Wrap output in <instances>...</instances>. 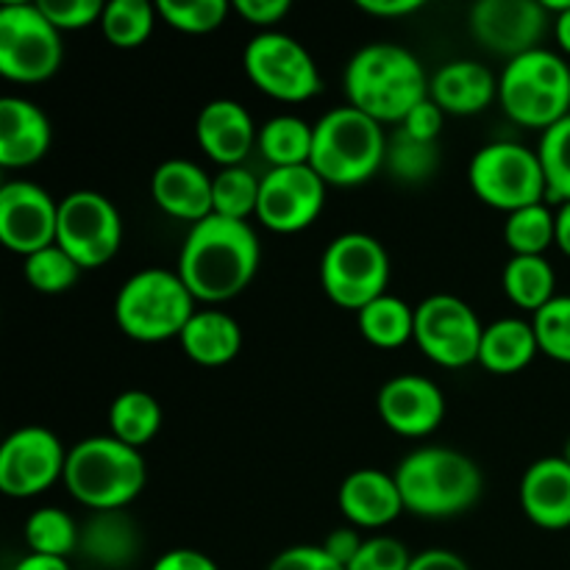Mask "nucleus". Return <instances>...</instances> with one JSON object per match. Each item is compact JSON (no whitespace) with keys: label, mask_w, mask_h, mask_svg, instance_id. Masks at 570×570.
<instances>
[{"label":"nucleus","mask_w":570,"mask_h":570,"mask_svg":"<svg viewBox=\"0 0 570 570\" xmlns=\"http://www.w3.org/2000/svg\"><path fill=\"white\" fill-rule=\"evenodd\" d=\"M259 267V239L243 220L209 215L195 223L178 256V276L195 301L220 304L243 293Z\"/></svg>","instance_id":"nucleus-1"},{"label":"nucleus","mask_w":570,"mask_h":570,"mask_svg":"<svg viewBox=\"0 0 570 570\" xmlns=\"http://www.w3.org/2000/svg\"><path fill=\"white\" fill-rule=\"evenodd\" d=\"M345 92L354 109L365 111L376 122H404V117L429 98V81L410 50L373 42L356 50L348 61Z\"/></svg>","instance_id":"nucleus-2"},{"label":"nucleus","mask_w":570,"mask_h":570,"mask_svg":"<svg viewBox=\"0 0 570 570\" xmlns=\"http://www.w3.org/2000/svg\"><path fill=\"white\" fill-rule=\"evenodd\" d=\"M404 510L423 518H451L482 495V473L454 449L412 451L395 471Z\"/></svg>","instance_id":"nucleus-3"},{"label":"nucleus","mask_w":570,"mask_h":570,"mask_svg":"<svg viewBox=\"0 0 570 570\" xmlns=\"http://www.w3.org/2000/svg\"><path fill=\"white\" fill-rule=\"evenodd\" d=\"M65 484L78 504L126 510L145 488V460L115 438H89L67 451Z\"/></svg>","instance_id":"nucleus-4"},{"label":"nucleus","mask_w":570,"mask_h":570,"mask_svg":"<svg viewBox=\"0 0 570 570\" xmlns=\"http://www.w3.org/2000/svg\"><path fill=\"white\" fill-rule=\"evenodd\" d=\"M387 154L382 122L354 106H340L323 115L312 137V159L317 176L334 187H354L367 181Z\"/></svg>","instance_id":"nucleus-5"},{"label":"nucleus","mask_w":570,"mask_h":570,"mask_svg":"<svg viewBox=\"0 0 570 570\" xmlns=\"http://www.w3.org/2000/svg\"><path fill=\"white\" fill-rule=\"evenodd\" d=\"M195 298L181 276L161 267H148L128 278L115 301L117 326L139 343H161L181 337L193 321Z\"/></svg>","instance_id":"nucleus-6"},{"label":"nucleus","mask_w":570,"mask_h":570,"mask_svg":"<svg viewBox=\"0 0 570 570\" xmlns=\"http://www.w3.org/2000/svg\"><path fill=\"white\" fill-rule=\"evenodd\" d=\"M499 100L512 120L546 131L570 115V67L551 50H529L501 72Z\"/></svg>","instance_id":"nucleus-7"},{"label":"nucleus","mask_w":570,"mask_h":570,"mask_svg":"<svg viewBox=\"0 0 570 570\" xmlns=\"http://www.w3.org/2000/svg\"><path fill=\"white\" fill-rule=\"evenodd\" d=\"M390 256L376 237L362 232L332 239L321 259L323 293L343 309H365L387 295Z\"/></svg>","instance_id":"nucleus-8"},{"label":"nucleus","mask_w":570,"mask_h":570,"mask_svg":"<svg viewBox=\"0 0 570 570\" xmlns=\"http://www.w3.org/2000/svg\"><path fill=\"white\" fill-rule=\"evenodd\" d=\"M471 187L493 209L512 212L546 200V176L540 156L518 142H490L471 161Z\"/></svg>","instance_id":"nucleus-9"},{"label":"nucleus","mask_w":570,"mask_h":570,"mask_svg":"<svg viewBox=\"0 0 570 570\" xmlns=\"http://www.w3.org/2000/svg\"><path fill=\"white\" fill-rule=\"evenodd\" d=\"M59 28L37 3L0 6V72L9 81L37 83L61 65Z\"/></svg>","instance_id":"nucleus-10"},{"label":"nucleus","mask_w":570,"mask_h":570,"mask_svg":"<svg viewBox=\"0 0 570 570\" xmlns=\"http://www.w3.org/2000/svg\"><path fill=\"white\" fill-rule=\"evenodd\" d=\"M245 72L262 92L284 104H301L321 92L315 59L287 33L265 31L250 39L245 48Z\"/></svg>","instance_id":"nucleus-11"},{"label":"nucleus","mask_w":570,"mask_h":570,"mask_svg":"<svg viewBox=\"0 0 570 570\" xmlns=\"http://www.w3.org/2000/svg\"><path fill=\"white\" fill-rule=\"evenodd\" d=\"M122 223L115 204L92 189H78L59 204L56 245L65 248L81 267H100L117 254Z\"/></svg>","instance_id":"nucleus-12"},{"label":"nucleus","mask_w":570,"mask_h":570,"mask_svg":"<svg viewBox=\"0 0 570 570\" xmlns=\"http://www.w3.org/2000/svg\"><path fill=\"white\" fill-rule=\"evenodd\" d=\"M484 326L476 312L456 295H432L415 309V343L443 367L479 362Z\"/></svg>","instance_id":"nucleus-13"},{"label":"nucleus","mask_w":570,"mask_h":570,"mask_svg":"<svg viewBox=\"0 0 570 570\" xmlns=\"http://www.w3.org/2000/svg\"><path fill=\"white\" fill-rule=\"evenodd\" d=\"M67 454L53 432L22 426L0 445V490L11 499H31L65 476Z\"/></svg>","instance_id":"nucleus-14"},{"label":"nucleus","mask_w":570,"mask_h":570,"mask_svg":"<svg viewBox=\"0 0 570 570\" xmlns=\"http://www.w3.org/2000/svg\"><path fill=\"white\" fill-rule=\"evenodd\" d=\"M326 200V181L312 165L273 167L259 184L256 217L271 232L295 234L317 220Z\"/></svg>","instance_id":"nucleus-15"},{"label":"nucleus","mask_w":570,"mask_h":570,"mask_svg":"<svg viewBox=\"0 0 570 570\" xmlns=\"http://www.w3.org/2000/svg\"><path fill=\"white\" fill-rule=\"evenodd\" d=\"M549 11L538 0H479L471 9V31L488 50L501 56L529 53L540 48Z\"/></svg>","instance_id":"nucleus-16"},{"label":"nucleus","mask_w":570,"mask_h":570,"mask_svg":"<svg viewBox=\"0 0 570 570\" xmlns=\"http://www.w3.org/2000/svg\"><path fill=\"white\" fill-rule=\"evenodd\" d=\"M59 204L31 181H6L0 187V239L9 250L31 256L56 245Z\"/></svg>","instance_id":"nucleus-17"},{"label":"nucleus","mask_w":570,"mask_h":570,"mask_svg":"<svg viewBox=\"0 0 570 570\" xmlns=\"http://www.w3.org/2000/svg\"><path fill=\"white\" fill-rule=\"evenodd\" d=\"M379 415L401 438H426L443 423V390L423 376H395L379 390Z\"/></svg>","instance_id":"nucleus-18"},{"label":"nucleus","mask_w":570,"mask_h":570,"mask_svg":"<svg viewBox=\"0 0 570 570\" xmlns=\"http://www.w3.org/2000/svg\"><path fill=\"white\" fill-rule=\"evenodd\" d=\"M195 137L204 154L215 159L223 167L243 165L245 156L254 148V139L259 134L254 131V120L239 106L237 100H212L200 109L198 122H195Z\"/></svg>","instance_id":"nucleus-19"},{"label":"nucleus","mask_w":570,"mask_h":570,"mask_svg":"<svg viewBox=\"0 0 570 570\" xmlns=\"http://www.w3.org/2000/svg\"><path fill=\"white\" fill-rule=\"evenodd\" d=\"M142 551L137 521L122 510H98L78 527V554L92 566L122 570Z\"/></svg>","instance_id":"nucleus-20"},{"label":"nucleus","mask_w":570,"mask_h":570,"mask_svg":"<svg viewBox=\"0 0 570 570\" xmlns=\"http://www.w3.org/2000/svg\"><path fill=\"white\" fill-rule=\"evenodd\" d=\"M521 507L540 529L570 527V462L546 456L529 465L521 479Z\"/></svg>","instance_id":"nucleus-21"},{"label":"nucleus","mask_w":570,"mask_h":570,"mask_svg":"<svg viewBox=\"0 0 570 570\" xmlns=\"http://www.w3.org/2000/svg\"><path fill=\"white\" fill-rule=\"evenodd\" d=\"M150 193L159 209L178 220L200 223L215 212L212 178L189 159H167L150 178Z\"/></svg>","instance_id":"nucleus-22"},{"label":"nucleus","mask_w":570,"mask_h":570,"mask_svg":"<svg viewBox=\"0 0 570 570\" xmlns=\"http://www.w3.org/2000/svg\"><path fill=\"white\" fill-rule=\"evenodd\" d=\"M50 148V120L26 98L0 100V165H37Z\"/></svg>","instance_id":"nucleus-23"},{"label":"nucleus","mask_w":570,"mask_h":570,"mask_svg":"<svg viewBox=\"0 0 570 570\" xmlns=\"http://www.w3.org/2000/svg\"><path fill=\"white\" fill-rule=\"evenodd\" d=\"M340 510L354 527L379 529L393 523L404 510L395 476L373 468L354 471L340 488Z\"/></svg>","instance_id":"nucleus-24"},{"label":"nucleus","mask_w":570,"mask_h":570,"mask_svg":"<svg viewBox=\"0 0 570 570\" xmlns=\"http://www.w3.org/2000/svg\"><path fill=\"white\" fill-rule=\"evenodd\" d=\"M429 92L434 104L449 115H479L493 104L499 83L490 67L465 59L440 67L429 83Z\"/></svg>","instance_id":"nucleus-25"},{"label":"nucleus","mask_w":570,"mask_h":570,"mask_svg":"<svg viewBox=\"0 0 570 570\" xmlns=\"http://www.w3.org/2000/svg\"><path fill=\"white\" fill-rule=\"evenodd\" d=\"M181 345L193 362L204 367L228 365L243 348V332L237 321L226 312H195L193 321L184 326Z\"/></svg>","instance_id":"nucleus-26"},{"label":"nucleus","mask_w":570,"mask_h":570,"mask_svg":"<svg viewBox=\"0 0 570 570\" xmlns=\"http://www.w3.org/2000/svg\"><path fill=\"white\" fill-rule=\"evenodd\" d=\"M538 334L532 323L521 317H504L484 328L479 365L490 373H518L538 356Z\"/></svg>","instance_id":"nucleus-27"},{"label":"nucleus","mask_w":570,"mask_h":570,"mask_svg":"<svg viewBox=\"0 0 570 570\" xmlns=\"http://www.w3.org/2000/svg\"><path fill=\"white\" fill-rule=\"evenodd\" d=\"M504 293L515 306L529 312H540L557 298L554 267L546 256H512L504 267Z\"/></svg>","instance_id":"nucleus-28"},{"label":"nucleus","mask_w":570,"mask_h":570,"mask_svg":"<svg viewBox=\"0 0 570 570\" xmlns=\"http://www.w3.org/2000/svg\"><path fill=\"white\" fill-rule=\"evenodd\" d=\"M109 426L111 438L120 443L139 449V445L150 443L156 432L161 429V406L145 390H128L111 401L109 410Z\"/></svg>","instance_id":"nucleus-29"},{"label":"nucleus","mask_w":570,"mask_h":570,"mask_svg":"<svg viewBox=\"0 0 570 570\" xmlns=\"http://www.w3.org/2000/svg\"><path fill=\"white\" fill-rule=\"evenodd\" d=\"M360 332L376 348H401L404 343L415 340V309L395 295H382L371 301L365 309L356 312Z\"/></svg>","instance_id":"nucleus-30"},{"label":"nucleus","mask_w":570,"mask_h":570,"mask_svg":"<svg viewBox=\"0 0 570 570\" xmlns=\"http://www.w3.org/2000/svg\"><path fill=\"white\" fill-rule=\"evenodd\" d=\"M312 137L315 128L306 126L301 117L282 115L265 122L259 131V150L273 167H298L309 165Z\"/></svg>","instance_id":"nucleus-31"},{"label":"nucleus","mask_w":570,"mask_h":570,"mask_svg":"<svg viewBox=\"0 0 570 570\" xmlns=\"http://www.w3.org/2000/svg\"><path fill=\"white\" fill-rule=\"evenodd\" d=\"M259 184L254 173L245 170L243 165L223 167L215 178H212V215L228 217V220H248L256 215V204H259Z\"/></svg>","instance_id":"nucleus-32"},{"label":"nucleus","mask_w":570,"mask_h":570,"mask_svg":"<svg viewBox=\"0 0 570 570\" xmlns=\"http://www.w3.org/2000/svg\"><path fill=\"white\" fill-rule=\"evenodd\" d=\"M156 6L148 0H111L100 17V31L115 48H139L154 31Z\"/></svg>","instance_id":"nucleus-33"},{"label":"nucleus","mask_w":570,"mask_h":570,"mask_svg":"<svg viewBox=\"0 0 570 570\" xmlns=\"http://www.w3.org/2000/svg\"><path fill=\"white\" fill-rule=\"evenodd\" d=\"M504 239L515 256H543L557 243V215L546 204L527 206L507 217Z\"/></svg>","instance_id":"nucleus-34"},{"label":"nucleus","mask_w":570,"mask_h":570,"mask_svg":"<svg viewBox=\"0 0 570 570\" xmlns=\"http://www.w3.org/2000/svg\"><path fill=\"white\" fill-rule=\"evenodd\" d=\"M26 543L31 554L61 557L78 551V527L65 510L45 507L26 521Z\"/></svg>","instance_id":"nucleus-35"},{"label":"nucleus","mask_w":570,"mask_h":570,"mask_svg":"<svg viewBox=\"0 0 570 570\" xmlns=\"http://www.w3.org/2000/svg\"><path fill=\"white\" fill-rule=\"evenodd\" d=\"M538 156L546 176V200L570 204V115L546 128Z\"/></svg>","instance_id":"nucleus-36"},{"label":"nucleus","mask_w":570,"mask_h":570,"mask_svg":"<svg viewBox=\"0 0 570 570\" xmlns=\"http://www.w3.org/2000/svg\"><path fill=\"white\" fill-rule=\"evenodd\" d=\"M384 165L390 167L395 178L401 181H426L438 167V142H423V139L412 137L404 128L387 139V154H384Z\"/></svg>","instance_id":"nucleus-37"},{"label":"nucleus","mask_w":570,"mask_h":570,"mask_svg":"<svg viewBox=\"0 0 570 570\" xmlns=\"http://www.w3.org/2000/svg\"><path fill=\"white\" fill-rule=\"evenodd\" d=\"M81 267L76 265L70 254L59 245H48V248L37 250V254L26 256V278L37 293L59 295L76 284Z\"/></svg>","instance_id":"nucleus-38"},{"label":"nucleus","mask_w":570,"mask_h":570,"mask_svg":"<svg viewBox=\"0 0 570 570\" xmlns=\"http://www.w3.org/2000/svg\"><path fill=\"white\" fill-rule=\"evenodd\" d=\"M161 20L184 33H209L223 26L228 14L226 0H159Z\"/></svg>","instance_id":"nucleus-39"},{"label":"nucleus","mask_w":570,"mask_h":570,"mask_svg":"<svg viewBox=\"0 0 570 570\" xmlns=\"http://www.w3.org/2000/svg\"><path fill=\"white\" fill-rule=\"evenodd\" d=\"M534 334L546 356L570 365V295H557L551 304L534 312Z\"/></svg>","instance_id":"nucleus-40"},{"label":"nucleus","mask_w":570,"mask_h":570,"mask_svg":"<svg viewBox=\"0 0 570 570\" xmlns=\"http://www.w3.org/2000/svg\"><path fill=\"white\" fill-rule=\"evenodd\" d=\"M415 557L395 538H371L362 543L360 554L351 560L348 570H410Z\"/></svg>","instance_id":"nucleus-41"},{"label":"nucleus","mask_w":570,"mask_h":570,"mask_svg":"<svg viewBox=\"0 0 570 570\" xmlns=\"http://www.w3.org/2000/svg\"><path fill=\"white\" fill-rule=\"evenodd\" d=\"M37 6L59 31H78V28L100 22L106 9L100 0H39Z\"/></svg>","instance_id":"nucleus-42"},{"label":"nucleus","mask_w":570,"mask_h":570,"mask_svg":"<svg viewBox=\"0 0 570 570\" xmlns=\"http://www.w3.org/2000/svg\"><path fill=\"white\" fill-rule=\"evenodd\" d=\"M267 570H345L334 557L323 551V546H293L282 551Z\"/></svg>","instance_id":"nucleus-43"},{"label":"nucleus","mask_w":570,"mask_h":570,"mask_svg":"<svg viewBox=\"0 0 570 570\" xmlns=\"http://www.w3.org/2000/svg\"><path fill=\"white\" fill-rule=\"evenodd\" d=\"M443 115L445 111L440 109L432 98H426L404 117L401 128H404L406 134H412V137L423 139V142H438V134L440 128H443Z\"/></svg>","instance_id":"nucleus-44"},{"label":"nucleus","mask_w":570,"mask_h":570,"mask_svg":"<svg viewBox=\"0 0 570 570\" xmlns=\"http://www.w3.org/2000/svg\"><path fill=\"white\" fill-rule=\"evenodd\" d=\"M234 11L254 26H273L289 11V0H234Z\"/></svg>","instance_id":"nucleus-45"},{"label":"nucleus","mask_w":570,"mask_h":570,"mask_svg":"<svg viewBox=\"0 0 570 570\" xmlns=\"http://www.w3.org/2000/svg\"><path fill=\"white\" fill-rule=\"evenodd\" d=\"M362 543H365V540H362L354 529H334V532H328V538L323 540V551H326L328 557H334L340 566L348 570L351 560L360 554Z\"/></svg>","instance_id":"nucleus-46"},{"label":"nucleus","mask_w":570,"mask_h":570,"mask_svg":"<svg viewBox=\"0 0 570 570\" xmlns=\"http://www.w3.org/2000/svg\"><path fill=\"white\" fill-rule=\"evenodd\" d=\"M154 570H220L215 562L209 560L206 554L195 549H176V551H167L156 560Z\"/></svg>","instance_id":"nucleus-47"},{"label":"nucleus","mask_w":570,"mask_h":570,"mask_svg":"<svg viewBox=\"0 0 570 570\" xmlns=\"http://www.w3.org/2000/svg\"><path fill=\"white\" fill-rule=\"evenodd\" d=\"M410 570H471V568H468V562L462 560V557H456L454 551L429 549L412 560Z\"/></svg>","instance_id":"nucleus-48"},{"label":"nucleus","mask_w":570,"mask_h":570,"mask_svg":"<svg viewBox=\"0 0 570 570\" xmlns=\"http://www.w3.org/2000/svg\"><path fill=\"white\" fill-rule=\"evenodd\" d=\"M362 11L373 17H404L421 9V0H360Z\"/></svg>","instance_id":"nucleus-49"},{"label":"nucleus","mask_w":570,"mask_h":570,"mask_svg":"<svg viewBox=\"0 0 570 570\" xmlns=\"http://www.w3.org/2000/svg\"><path fill=\"white\" fill-rule=\"evenodd\" d=\"M14 570H70V566H67V560H61V557L28 554L17 562Z\"/></svg>","instance_id":"nucleus-50"},{"label":"nucleus","mask_w":570,"mask_h":570,"mask_svg":"<svg viewBox=\"0 0 570 570\" xmlns=\"http://www.w3.org/2000/svg\"><path fill=\"white\" fill-rule=\"evenodd\" d=\"M557 245L566 256H570V204H562L557 212Z\"/></svg>","instance_id":"nucleus-51"},{"label":"nucleus","mask_w":570,"mask_h":570,"mask_svg":"<svg viewBox=\"0 0 570 570\" xmlns=\"http://www.w3.org/2000/svg\"><path fill=\"white\" fill-rule=\"evenodd\" d=\"M557 42L562 45L566 53H570V6L562 14H557Z\"/></svg>","instance_id":"nucleus-52"},{"label":"nucleus","mask_w":570,"mask_h":570,"mask_svg":"<svg viewBox=\"0 0 570 570\" xmlns=\"http://www.w3.org/2000/svg\"><path fill=\"white\" fill-rule=\"evenodd\" d=\"M566 460L570 462V440H568V445H566Z\"/></svg>","instance_id":"nucleus-53"}]
</instances>
